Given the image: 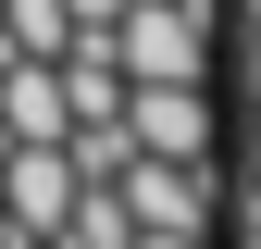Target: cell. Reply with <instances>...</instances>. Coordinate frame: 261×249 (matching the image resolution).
Returning a JSON list of instances; mask_svg holds the SVG:
<instances>
[{
	"label": "cell",
	"mask_w": 261,
	"mask_h": 249,
	"mask_svg": "<svg viewBox=\"0 0 261 249\" xmlns=\"http://www.w3.org/2000/svg\"><path fill=\"white\" fill-rule=\"evenodd\" d=\"M100 187L124 200V225H149V237H224V187H212V162H162V150H124Z\"/></svg>",
	"instance_id": "6da1fadb"
},
{
	"label": "cell",
	"mask_w": 261,
	"mask_h": 249,
	"mask_svg": "<svg viewBox=\"0 0 261 249\" xmlns=\"http://www.w3.org/2000/svg\"><path fill=\"white\" fill-rule=\"evenodd\" d=\"M124 137L162 162H212V87L199 75H137L124 87Z\"/></svg>",
	"instance_id": "7a4b0ae2"
},
{
	"label": "cell",
	"mask_w": 261,
	"mask_h": 249,
	"mask_svg": "<svg viewBox=\"0 0 261 249\" xmlns=\"http://www.w3.org/2000/svg\"><path fill=\"white\" fill-rule=\"evenodd\" d=\"M62 38H75V13H62V0H0V50L62 62Z\"/></svg>",
	"instance_id": "3957f363"
},
{
	"label": "cell",
	"mask_w": 261,
	"mask_h": 249,
	"mask_svg": "<svg viewBox=\"0 0 261 249\" xmlns=\"http://www.w3.org/2000/svg\"><path fill=\"white\" fill-rule=\"evenodd\" d=\"M124 237H137V225H124L112 187H75V212H62V237H50V249H124Z\"/></svg>",
	"instance_id": "277c9868"
},
{
	"label": "cell",
	"mask_w": 261,
	"mask_h": 249,
	"mask_svg": "<svg viewBox=\"0 0 261 249\" xmlns=\"http://www.w3.org/2000/svg\"><path fill=\"white\" fill-rule=\"evenodd\" d=\"M124 249H224V237H149V225H137V237H124Z\"/></svg>",
	"instance_id": "5b68a950"
},
{
	"label": "cell",
	"mask_w": 261,
	"mask_h": 249,
	"mask_svg": "<svg viewBox=\"0 0 261 249\" xmlns=\"http://www.w3.org/2000/svg\"><path fill=\"white\" fill-rule=\"evenodd\" d=\"M62 13H75V25H112V13H124V0H62Z\"/></svg>",
	"instance_id": "8992f818"
},
{
	"label": "cell",
	"mask_w": 261,
	"mask_h": 249,
	"mask_svg": "<svg viewBox=\"0 0 261 249\" xmlns=\"http://www.w3.org/2000/svg\"><path fill=\"white\" fill-rule=\"evenodd\" d=\"M249 100H261V25H249Z\"/></svg>",
	"instance_id": "52a82bcc"
},
{
	"label": "cell",
	"mask_w": 261,
	"mask_h": 249,
	"mask_svg": "<svg viewBox=\"0 0 261 249\" xmlns=\"http://www.w3.org/2000/svg\"><path fill=\"white\" fill-rule=\"evenodd\" d=\"M249 212H261V150H249Z\"/></svg>",
	"instance_id": "ba28073f"
},
{
	"label": "cell",
	"mask_w": 261,
	"mask_h": 249,
	"mask_svg": "<svg viewBox=\"0 0 261 249\" xmlns=\"http://www.w3.org/2000/svg\"><path fill=\"white\" fill-rule=\"evenodd\" d=\"M249 25H261V0H249Z\"/></svg>",
	"instance_id": "9c48e42d"
},
{
	"label": "cell",
	"mask_w": 261,
	"mask_h": 249,
	"mask_svg": "<svg viewBox=\"0 0 261 249\" xmlns=\"http://www.w3.org/2000/svg\"><path fill=\"white\" fill-rule=\"evenodd\" d=\"M0 249H25V237H0Z\"/></svg>",
	"instance_id": "30bf717a"
}]
</instances>
